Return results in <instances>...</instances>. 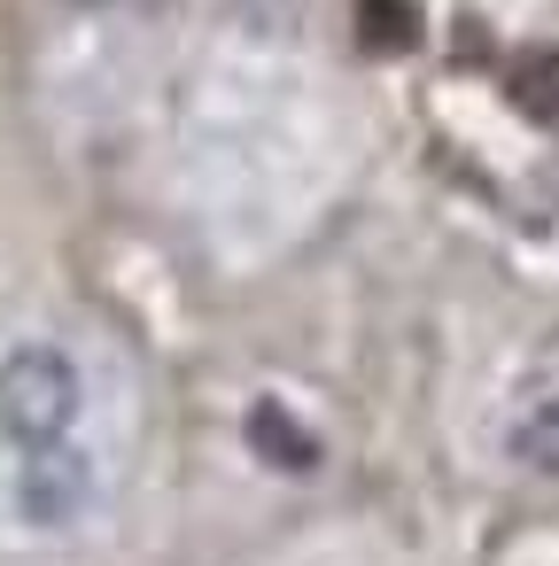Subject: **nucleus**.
Instances as JSON below:
<instances>
[{"mask_svg":"<svg viewBox=\"0 0 559 566\" xmlns=\"http://www.w3.org/2000/svg\"><path fill=\"white\" fill-rule=\"evenodd\" d=\"M86 411V380L55 342H17L0 349V442L9 450H40V442H71Z\"/></svg>","mask_w":559,"mask_h":566,"instance_id":"1","label":"nucleus"},{"mask_svg":"<svg viewBox=\"0 0 559 566\" xmlns=\"http://www.w3.org/2000/svg\"><path fill=\"white\" fill-rule=\"evenodd\" d=\"M86 504H94V458L79 442L17 450V512H24V527H71Z\"/></svg>","mask_w":559,"mask_h":566,"instance_id":"2","label":"nucleus"},{"mask_svg":"<svg viewBox=\"0 0 559 566\" xmlns=\"http://www.w3.org/2000/svg\"><path fill=\"white\" fill-rule=\"evenodd\" d=\"M513 458H520V465H536V473H559V396H551V403H536V411L513 427Z\"/></svg>","mask_w":559,"mask_h":566,"instance_id":"3","label":"nucleus"},{"mask_svg":"<svg viewBox=\"0 0 559 566\" xmlns=\"http://www.w3.org/2000/svg\"><path fill=\"white\" fill-rule=\"evenodd\" d=\"M249 434H257V442H265V450H272L280 465H311V442H303V434H296V427H288V419H280L272 403H257V419H249Z\"/></svg>","mask_w":559,"mask_h":566,"instance_id":"4","label":"nucleus"}]
</instances>
